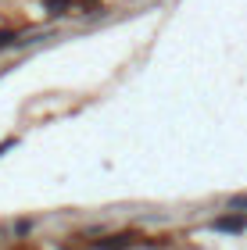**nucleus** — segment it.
Returning a JSON list of instances; mask_svg holds the SVG:
<instances>
[{"mask_svg": "<svg viewBox=\"0 0 247 250\" xmlns=\"http://www.w3.org/2000/svg\"><path fill=\"white\" fill-rule=\"evenodd\" d=\"M133 240V236H115V240H108V243H100V250H122V247H126Z\"/></svg>", "mask_w": 247, "mask_h": 250, "instance_id": "f03ea898", "label": "nucleus"}, {"mask_svg": "<svg viewBox=\"0 0 247 250\" xmlns=\"http://www.w3.org/2000/svg\"><path fill=\"white\" fill-rule=\"evenodd\" d=\"M244 225H247V218H244V214H237V218H219V222H215V229H226V232H240Z\"/></svg>", "mask_w": 247, "mask_h": 250, "instance_id": "f257e3e1", "label": "nucleus"}]
</instances>
